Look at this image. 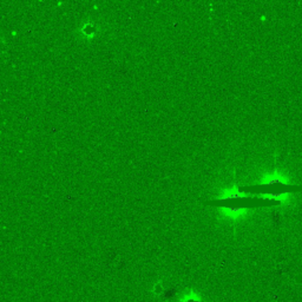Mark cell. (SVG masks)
Wrapping results in <instances>:
<instances>
[{
    "mask_svg": "<svg viewBox=\"0 0 302 302\" xmlns=\"http://www.w3.org/2000/svg\"><path fill=\"white\" fill-rule=\"evenodd\" d=\"M210 205H219L228 209H242V208H260V207H272L280 204L279 201L268 199V198H257V197H232L216 202H208Z\"/></svg>",
    "mask_w": 302,
    "mask_h": 302,
    "instance_id": "obj_1",
    "label": "cell"
},
{
    "mask_svg": "<svg viewBox=\"0 0 302 302\" xmlns=\"http://www.w3.org/2000/svg\"><path fill=\"white\" fill-rule=\"evenodd\" d=\"M241 191L253 192V194H273V195H281V194H290V192H300L302 191V185L296 184H284L280 182L267 183V184H257V185H248L240 188Z\"/></svg>",
    "mask_w": 302,
    "mask_h": 302,
    "instance_id": "obj_2",
    "label": "cell"
}]
</instances>
